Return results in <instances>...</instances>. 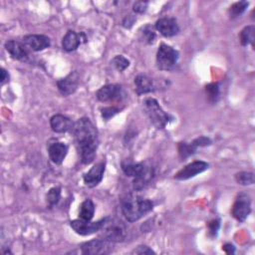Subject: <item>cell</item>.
Here are the masks:
<instances>
[{
  "label": "cell",
  "instance_id": "6da1fadb",
  "mask_svg": "<svg viewBox=\"0 0 255 255\" xmlns=\"http://www.w3.org/2000/svg\"><path fill=\"white\" fill-rule=\"evenodd\" d=\"M72 133L80 153L81 161L89 164L94 161L98 144V130L88 118H81L74 123Z\"/></svg>",
  "mask_w": 255,
  "mask_h": 255
},
{
  "label": "cell",
  "instance_id": "7a4b0ae2",
  "mask_svg": "<svg viewBox=\"0 0 255 255\" xmlns=\"http://www.w3.org/2000/svg\"><path fill=\"white\" fill-rule=\"evenodd\" d=\"M153 203L139 195L128 194L122 199L121 209L128 222H134L152 210Z\"/></svg>",
  "mask_w": 255,
  "mask_h": 255
},
{
  "label": "cell",
  "instance_id": "3957f363",
  "mask_svg": "<svg viewBox=\"0 0 255 255\" xmlns=\"http://www.w3.org/2000/svg\"><path fill=\"white\" fill-rule=\"evenodd\" d=\"M101 231V238L110 242H123L127 237V226L118 218L105 217Z\"/></svg>",
  "mask_w": 255,
  "mask_h": 255
},
{
  "label": "cell",
  "instance_id": "277c9868",
  "mask_svg": "<svg viewBox=\"0 0 255 255\" xmlns=\"http://www.w3.org/2000/svg\"><path fill=\"white\" fill-rule=\"evenodd\" d=\"M142 108L150 123L156 128H164L171 120L170 116L162 110L158 102L153 98L144 99L142 102Z\"/></svg>",
  "mask_w": 255,
  "mask_h": 255
},
{
  "label": "cell",
  "instance_id": "5b68a950",
  "mask_svg": "<svg viewBox=\"0 0 255 255\" xmlns=\"http://www.w3.org/2000/svg\"><path fill=\"white\" fill-rule=\"evenodd\" d=\"M178 61V52L166 44H160L156 52V66L159 70L169 71Z\"/></svg>",
  "mask_w": 255,
  "mask_h": 255
},
{
  "label": "cell",
  "instance_id": "8992f818",
  "mask_svg": "<svg viewBox=\"0 0 255 255\" xmlns=\"http://www.w3.org/2000/svg\"><path fill=\"white\" fill-rule=\"evenodd\" d=\"M97 99L103 103H112V102H121L126 94L121 85L118 84H109L105 85L97 91Z\"/></svg>",
  "mask_w": 255,
  "mask_h": 255
},
{
  "label": "cell",
  "instance_id": "52a82bcc",
  "mask_svg": "<svg viewBox=\"0 0 255 255\" xmlns=\"http://www.w3.org/2000/svg\"><path fill=\"white\" fill-rule=\"evenodd\" d=\"M82 254L88 255H100V254H109L113 251V242L105 240L103 238L93 239L83 243L80 246Z\"/></svg>",
  "mask_w": 255,
  "mask_h": 255
},
{
  "label": "cell",
  "instance_id": "ba28073f",
  "mask_svg": "<svg viewBox=\"0 0 255 255\" xmlns=\"http://www.w3.org/2000/svg\"><path fill=\"white\" fill-rule=\"evenodd\" d=\"M250 212H251V200L249 195L246 193L238 194L231 209L232 216L236 220L243 222L247 218Z\"/></svg>",
  "mask_w": 255,
  "mask_h": 255
},
{
  "label": "cell",
  "instance_id": "9c48e42d",
  "mask_svg": "<svg viewBox=\"0 0 255 255\" xmlns=\"http://www.w3.org/2000/svg\"><path fill=\"white\" fill-rule=\"evenodd\" d=\"M105 218L91 222V220H83V219H75L70 222V226L75 230L76 233L80 235H91L93 233H96L100 231L104 224Z\"/></svg>",
  "mask_w": 255,
  "mask_h": 255
},
{
  "label": "cell",
  "instance_id": "30bf717a",
  "mask_svg": "<svg viewBox=\"0 0 255 255\" xmlns=\"http://www.w3.org/2000/svg\"><path fill=\"white\" fill-rule=\"evenodd\" d=\"M209 168V164L203 160H195L186 164L181 168L175 175L174 178L177 180H186L189 179Z\"/></svg>",
  "mask_w": 255,
  "mask_h": 255
},
{
  "label": "cell",
  "instance_id": "8fae6325",
  "mask_svg": "<svg viewBox=\"0 0 255 255\" xmlns=\"http://www.w3.org/2000/svg\"><path fill=\"white\" fill-rule=\"evenodd\" d=\"M6 51L9 53L11 58L21 61L28 62L30 60V54L27 46L23 42L16 40H9L4 45Z\"/></svg>",
  "mask_w": 255,
  "mask_h": 255
},
{
  "label": "cell",
  "instance_id": "7c38bea8",
  "mask_svg": "<svg viewBox=\"0 0 255 255\" xmlns=\"http://www.w3.org/2000/svg\"><path fill=\"white\" fill-rule=\"evenodd\" d=\"M79 74L76 71H73L65 78L59 80L57 82V87L61 95L67 97L74 94L79 87Z\"/></svg>",
  "mask_w": 255,
  "mask_h": 255
},
{
  "label": "cell",
  "instance_id": "4fadbf2b",
  "mask_svg": "<svg viewBox=\"0 0 255 255\" xmlns=\"http://www.w3.org/2000/svg\"><path fill=\"white\" fill-rule=\"evenodd\" d=\"M105 168H106V162L101 161L93 165L91 169L86 172L83 176L84 183L88 187H95L97 186L103 179L104 173H105Z\"/></svg>",
  "mask_w": 255,
  "mask_h": 255
},
{
  "label": "cell",
  "instance_id": "5bb4252c",
  "mask_svg": "<svg viewBox=\"0 0 255 255\" xmlns=\"http://www.w3.org/2000/svg\"><path fill=\"white\" fill-rule=\"evenodd\" d=\"M155 29L164 37H172L178 34L179 26L172 17H162L155 22Z\"/></svg>",
  "mask_w": 255,
  "mask_h": 255
},
{
  "label": "cell",
  "instance_id": "9a60e30c",
  "mask_svg": "<svg viewBox=\"0 0 255 255\" xmlns=\"http://www.w3.org/2000/svg\"><path fill=\"white\" fill-rule=\"evenodd\" d=\"M27 48L34 52H39L42 50L47 49L51 45V40L46 35H38V34H32V35H26L23 38L22 41Z\"/></svg>",
  "mask_w": 255,
  "mask_h": 255
},
{
  "label": "cell",
  "instance_id": "2e32d148",
  "mask_svg": "<svg viewBox=\"0 0 255 255\" xmlns=\"http://www.w3.org/2000/svg\"><path fill=\"white\" fill-rule=\"evenodd\" d=\"M68 149H69L68 145L64 142H61V141L52 142L48 146L49 157L54 163L61 164L68 153Z\"/></svg>",
  "mask_w": 255,
  "mask_h": 255
},
{
  "label": "cell",
  "instance_id": "e0dca14e",
  "mask_svg": "<svg viewBox=\"0 0 255 255\" xmlns=\"http://www.w3.org/2000/svg\"><path fill=\"white\" fill-rule=\"evenodd\" d=\"M50 126L53 131L58 132V133H63L67 132L69 130H72L74 123L69 119L68 117L64 115H54L50 119Z\"/></svg>",
  "mask_w": 255,
  "mask_h": 255
},
{
  "label": "cell",
  "instance_id": "ac0fdd59",
  "mask_svg": "<svg viewBox=\"0 0 255 255\" xmlns=\"http://www.w3.org/2000/svg\"><path fill=\"white\" fill-rule=\"evenodd\" d=\"M82 40H86L83 33H77L73 30H69L63 37L62 47L67 52H73L81 45Z\"/></svg>",
  "mask_w": 255,
  "mask_h": 255
},
{
  "label": "cell",
  "instance_id": "d6986e66",
  "mask_svg": "<svg viewBox=\"0 0 255 255\" xmlns=\"http://www.w3.org/2000/svg\"><path fill=\"white\" fill-rule=\"evenodd\" d=\"M134 86L137 95L151 93L156 89L153 80L143 74H140L134 78Z\"/></svg>",
  "mask_w": 255,
  "mask_h": 255
},
{
  "label": "cell",
  "instance_id": "ffe728a7",
  "mask_svg": "<svg viewBox=\"0 0 255 255\" xmlns=\"http://www.w3.org/2000/svg\"><path fill=\"white\" fill-rule=\"evenodd\" d=\"M154 177V169L150 165H145L144 169L140 174H138L136 177L133 178L132 186L134 190H141L145 188L152 178Z\"/></svg>",
  "mask_w": 255,
  "mask_h": 255
},
{
  "label": "cell",
  "instance_id": "44dd1931",
  "mask_svg": "<svg viewBox=\"0 0 255 255\" xmlns=\"http://www.w3.org/2000/svg\"><path fill=\"white\" fill-rule=\"evenodd\" d=\"M145 163L143 162H133L130 160L122 161V169L127 176L136 177L138 174L142 172L145 167Z\"/></svg>",
  "mask_w": 255,
  "mask_h": 255
},
{
  "label": "cell",
  "instance_id": "7402d4cb",
  "mask_svg": "<svg viewBox=\"0 0 255 255\" xmlns=\"http://www.w3.org/2000/svg\"><path fill=\"white\" fill-rule=\"evenodd\" d=\"M95 214V204L92 199L87 198L85 199L79 209V217L83 220H92Z\"/></svg>",
  "mask_w": 255,
  "mask_h": 255
},
{
  "label": "cell",
  "instance_id": "603a6c76",
  "mask_svg": "<svg viewBox=\"0 0 255 255\" xmlns=\"http://www.w3.org/2000/svg\"><path fill=\"white\" fill-rule=\"evenodd\" d=\"M254 39H255V27L253 25L246 26L241 30L239 34V40L242 46L251 45L253 47Z\"/></svg>",
  "mask_w": 255,
  "mask_h": 255
},
{
  "label": "cell",
  "instance_id": "cb8c5ba5",
  "mask_svg": "<svg viewBox=\"0 0 255 255\" xmlns=\"http://www.w3.org/2000/svg\"><path fill=\"white\" fill-rule=\"evenodd\" d=\"M139 39L146 44H152L155 40V32L153 27L145 25L139 30Z\"/></svg>",
  "mask_w": 255,
  "mask_h": 255
},
{
  "label": "cell",
  "instance_id": "d4e9b609",
  "mask_svg": "<svg viewBox=\"0 0 255 255\" xmlns=\"http://www.w3.org/2000/svg\"><path fill=\"white\" fill-rule=\"evenodd\" d=\"M248 5H249V2H247V1H239V2L232 4L228 9L229 17L231 19H233V18L240 16L241 14L244 13V11L248 7Z\"/></svg>",
  "mask_w": 255,
  "mask_h": 255
},
{
  "label": "cell",
  "instance_id": "484cf974",
  "mask_svg": "<svg viewBox=\"0 0 255 255\" xmlns=\"http://www.w3.org/2000/svg\"><path fill=\"white\" fill-rule=\"evenodd\" d=\"M196 146L193 145L192 142L188 143V142H184V141H181L178 143L177 145V149H178V153H179V156L181 158H186L188 156H190L191 154H193L195 151H196Z\"/></svg>",
  "mask_w": 255,
  "mask_h": 255
},
{
  "label": "cell",
  "instance_id": "4316f807",
  "mask_svg": "<svg viewBox=\"0 0 255 255\" xmlns=\"http://www.w3.org/2000/svg\"><path fill=\"white\" fill-rule=\"evenodd\" d=\"M61 198V188L60 187H52L46 194V201L49 207L55 206Z\"/></svg>",
  "mask_w": 255,
  "mask_h": 255
},
{
  "label": "cell",
  "instance_id": "83f0119b",
  "mask_svg": "<svg viewBox=\"0 0 255 255\" xmlns=\"http://www.w3.org/2000/svg\"><path fill=\"white\" fill-rule=\"evenodd\" d=\"M235 180L241 185H251L254 183V173L249 171H240L235 174Z\"/></svg>",
  "mask_w": 255,
  "mask_h": 255
},
{
  "label": "cell",
  "instance_id": "f1b7e54d",
  "mask_svg": "<svg viewBox=\"0 0 255 255\" xmlns=\"http://www.w3.org/2000/svg\"><path fill=\"white\" fill-rule=\"evenodd\" d=\"M112 64L118 71L123 72L129 66V61L123 55H118L112 60Z\"/></svg>",
  "mask_w": 255,
  "mask_h": 255
},
{
  "label": "cell",
  "instance_id": "f546056e",
  "mask_svg": "<svg viewBox=\"0 0 255 255\" xmlns=\"http://www.w3.org/2000/svg\"><path fill=\"white\" fill-rule=\"evenodd\" d=\"M205 91H206V95L209 99L210 102L214 103V102H217L218 98H219V87L217 84L215 83H212V84H209L205 87Z\"/></svg>",
  "mask_w": 255,
  "mask_h": 255
},
{
  "label": "cell",
  "instance_id": "4dcf8cb0",
  "mask_svg": "<svg viewBox=\"0 0 255 255\" xmlns=\"http://www.w3.org/2000/svg\"><path fill=\"white\" fill-rule=\"evenodd\" d=\"M119 112H120V109L117 107H105V108L101 109V115L105 121H109L111 118H113Z\"/></svg>",
  "mask_w": 255,
  "mask_h": 255
},
{
  "label": "cell",
  "instance_id": "1f68e13d",
  "mask_svg": "<svg viewBox=\"0 0 255 255\" xmlns=\"http://www.w3.org/2000/svg\"><path fill=\"white\" fill-rule=\"evenodd\" d=\"M147 5H148V3L146 1H136L132 5V10L134 13L141 14V13L145 12Z\"/></svg>",
  "mask_w": 255,
  "mask_h": 255
},
{
  "label": "cell",
  "instance_id": "d6a6232c",
  "mask_svg": "<svg viewBox=\"0 0 255 255\" xmlns=\"http://www.w3.org/2000/svg\"><path fill=\"white\" fill-rule=\"evenodd\" d=\"M131 253L132 254H155V252L146 245L137 246Z\"/></svg>",
  "mask_w": 255,
  "mask_h": 255
},
{
  "label": "cell",
  "instance_id": "836d02e7",
  "mask_svg": "<svg viewBox=\"0 0 255 255\" xmlns=\"http://www.w3.org/2000/svg\"><path fill=\"white\" fill-rule=\"evenodd\" d=\"M193 145H195L196 147L198 146H206V145H209L211 143V140L209 137H206V136H199L197 138H195L193 141H192Z\"/></svg>",
  "mask_w": 255,
  "mask_h": 255
},
{
  "label": "cell",
  "instance_id": "e575fe53",
  "mask_svg": "<svg viewBox=\"0 0 255 255\" xmlns=\"http://www.w3.org/2000/svg\"><path fill=\"white\" fill-rule=\"evenodd\" d=\"M219 226H220L219 220H212L211 222H209V224H208L209 234H210L211 236H216L217 231H218V229H219Z\"/></svg>",
  "mask_w": 255,
  "mask_h": 255
},
{
  "label": "cell",
  "instance_id": "d590c367",
  "mask_svg": "<svg viewBox=\"0 0 255 255\" xmlns=\"http://www.w3.org/2000/svg\"><path fill=\"white\" fill-rule=\"evenodd\" d=\"M135 21V17L132 16V15H128L127 17H125V19L123 20V26L125 28H130L133 23Z\"/></svg>",
  "mask_w": 255,
  "mask_h": 255
},
{
  "label": "cell",
  "instance_id": "8d00e7d4",
  "mask_svg": "<svg viewBox=\"0 0 255 255\" xmlns=\"http://www.w3.org/2000/svg\"><path fill=\"white\" fill-rule=\"evenodd\" d=\"M222 250L227 254H234L235 253V247L231 243H226L222 246Z\"/></svg>",
  "mask_w": 255,
  "mask_h": 255
},
{
  "label": "cell",
  "instance_id": "74e56055",
  "mask_svg": "<svg viewBox=\"0 0 255 255\" xmlns=\"http://www.w3.org/2000/svg\"><path fill=\"white\" fill-rule=\"evenodd\" d=\"M7 81H9V74H8V72L4 68H1V76H0V83H1V85H3Z\"/></svg>",
  "mask_w": 255,
  "mask_h": 255
}]
</instances>
